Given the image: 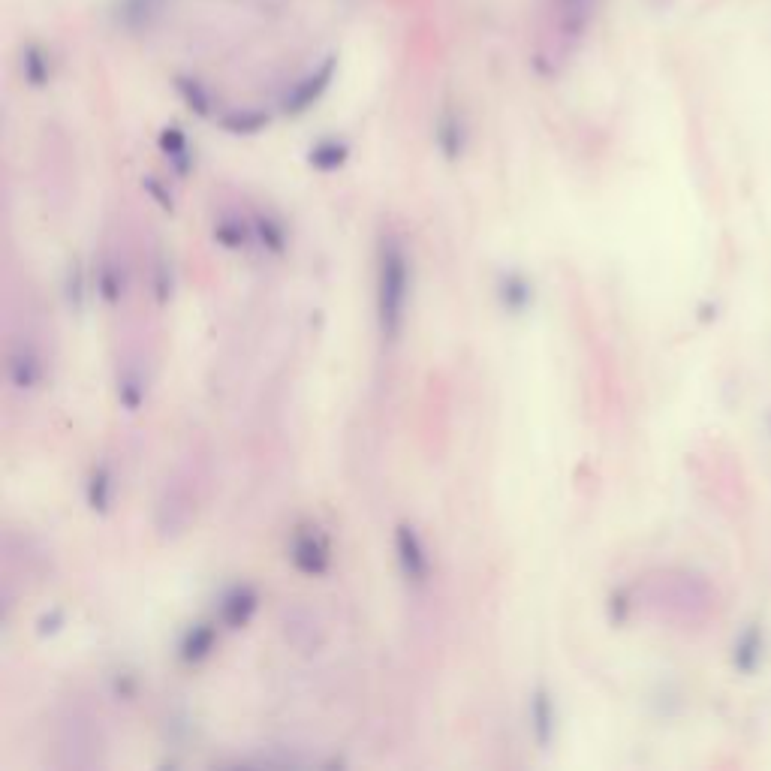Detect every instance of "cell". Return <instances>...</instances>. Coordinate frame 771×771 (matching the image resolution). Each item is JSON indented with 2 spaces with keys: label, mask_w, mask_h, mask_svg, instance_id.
Here are the masks:
<instances>
[{
  "label": "cell",
  "mask_w": 771,
  "mask_h": 771,
  "mask_svg": "<svg viewBox=\"0 0 771 771\" xmlns=\"http://www.w3.org/2000/svg\"><path fill=\"white\" fill-rule=\"evenodd\" d=\"M220 127L226 133H235V136H253V133H260L263 127H269V115L260 112V109H238V112L223 115Z\"/></svg>",
  "instance_id": "obj_15"
},
{
  "label": "cell",
  "mask_w": 771,
  "mask_h": 771,
  "mask_svg": "<svg viewBox=\"0 0 771 771\" xmlns=\"http://www.w3.org/2000/svg\"><path fill=\"white\" fill-rule=\"evenodd\" d=\"M347 157H350V148H347L344 139H323V142H317V145L311 148V154H308L311 166L320 169V172H335V169H341V166L347 163Z\"/></svg>",
  "instance_id": "obj_14"
},
{
  "label": "cell",
  "mask_w": 771,
  "mask_h": 771,
  "mask_svg": "<svg viewBox=\"0 0 771 771\" xmlns=\"http://www.w3.org/2000/svg\"><path fill=\"white\" fill-rule=\"evenodd\" d=\"M97 290H100V296H103L106 305H118V302H121V296H124V281H121V275H118L115 266H103L100 281H97Z\"/></svg>",
  "instance_id": "obj_22"
},
{
  "label": "cell",
  "mask_w": 771,
  "mask_h": 771,
  "mask_svg": "<svg viewBox=\"0 0 771 771\" xmlns=\"http://www.w3.org/2000/svg\"><path fill=\"white\" fill-rule=\"evenodd\" d=\"M335 58H329L323 67H317L314 73H308L299 85H293L290 91H287V97H284V112L287 115H302V112H308L323 94H326V88L332 85V76H335Z\"/></svg>",
  "instance_id": "obj_5"
},
{
  "label": "cell",
  "mask_w": 771,
  "mask_h": 771,
  "mask_svg": "<svg viewBox=\"0 0 771 771\" xmlns=\"http://www.w3.org/2000/svg\"><path fill=\"white\" fill-rule=\"evenodd\" d=\"M43 377V368H40V359L31 347L19 344L13 353H10V380L19 392H28L40 383Z\"/></svg>",
  "instance_id": "obj_10"
},
{
  "label": "cell",
  "mask_w": 771,
  "mask_h": 771,
  "mask_svg": "<svg viewBox=\"0 0 771 771\" xmlns=\"http://www.w3.org/2000/svg\"><path fill=\"white\" fill-rule=\"evenodd\" d=\"M109 500H112V473L106 464H100V467H94V473L88 479V506L103 516L109 509Z\"/></svg>",
  "instance_id": "obj_17"
},
{
  "label": "cell",
  "mask_w": 771,
  "mask_h": 771,
  "mask_svg": "<svg viewBox=\"0 0 771 771\" xmlns=\"http://www.w3.org/2000/svg\"><path fill=\"white\" fill-rule=\"evenodd\" d=\"M115 693L121 696V699H127V696H133V681L124 675V678H115Z\"/></svg>",
  "instance_id": "obj_27"
},
{
  "label": "cell",
  "mask_w": 771,
  "mask_h": 771,
  "mask_svg": "<svg viewBox=\"0 0 771 771\" xmlns=\"http://www.w3.org/2000/svg\"><path fill=\"white\" fill-rule=\"evenodd\" d=\"M214 238H217V244H223V247H229V250H238V247L247 244L250 232H247V226H244L241 220H220V223L214 226Z\"/></svg>",
  "instance_id": "obj_20"
},
{
  "label": "cell",
  "mask_w": 771,
  "mask_h": 771,
  "mask_svg": "<svg viewBox=\"0 0 771 771\" xmlns=\"http://www.w3.org/2000/svg\"><path fill=\"white\" fill-rule=\"evenodd\" d=\"M395 552H398V567H401L404 579L410 585H425L431 564H428L425 546H422V540H419L413 525L404 522V525L395 528Z\"/></svg>",
  "instance_id": "obj_4"
},
{
  "label": "cell",
  "mask_w": 771,
  "mask_h": 771,
  "mask_svg": "<svg viewBox=\"0 0 771 771\" xmlns=\"http://www.w3.org/2000/svg\"><path fill=\"white\" fill-rule=\"evenodd\" d=\"M142 187H145V193H148V196H151V199H154V202L163 208V211H169V214L175 211V202H172L169 190H166V187H163V184H160L154 175H148V178L142 181Z\"/></svg>",
  "instance_id": "obj_24"
},
{
  "label": "cell",
  "mask_w": 771,
  "mask_h": 771,
  "mask_svg": "<svg viewBox=\"0 0 771 771\" xmlns=\"http://www.w3.org/2000/svg\"><path fill=\"white\" fill-rule=\"evenodd\" d=\"M58 624H61V612H52V618L46 615V618L40 621V633H43V636H46V633H55Z\"/></svg>",
  "instance_id": "obj_26"
},
{
  "label": "cell",
  "mask_w": 771,
  "mask_h": 771,
  "mask_svg": "<svg viewBox=\"0 0 771 771\" xmlns=\"http://www.w3.org/2000/svg\"><path fill=\"white\" fill-rule=\"evenodd\" d=\"M759 660H762V630L759 627H750L741 633V639L735 642V651H732V663L738 672L750 675L759 669Z\"/></svg>",
  "instance_id": "obj_13"
},
{
  "label": "cell",
  "mask_w": 771,
  "mask_h": 771,
  "mask_svg": "<svg viewBox=\"0 0 771 771\" xmlns=\"http://www.w3.org/2000/svg\"><path fill=\"white\" fill-rule=\"evenodd\" d=\"M214 642H217V630L211 624H193L184 636H181V645H178V657L184 663H202L211 651H214Z\"/></svg>",
  "instance_id": "obj_11"
},
{
  "label": "cell",
  "mask_w": 771,
  "mask_h": 771,
  "mask_svg": "<svg viewBox=\"0 0 771 771\" xmlns=\"http://www.w3.org/2000/svg\"><path fill=\"white\" fill-rule=\"evenodd\" d=\"M290 558H293V567L305 576H323L329 570V561H332L329 543L323 540V534L317 528H302L293 537Z\"/></svg>",
  "instance_id": "obj_3"
},
{
  "label": "cell",
  "mask_w": 771,
  "mask_h": 771,
  "mask_svg": "<svg viewBox=\"0 0 771 771\" xmlns=\"http://www.w3.org/2000/svg\"><path fill=\"white\" fill-rule=\"evenodd\" d=\"M169 296H172V275H169V266L160 263L157 266V299L169 302Z\"/></svg>",
  "instance_id": "obj_25"
},
{
  "label": "cell",
  "mask_w": 771,
  "mask_h": 771,
  "mask_svg": "<svg viewBox=\"0 0 771 771\" xmlns=\"http://www.w3.org/2000/svg\"><path fill=\"white\" fill-rule=\"evenodd\" d=\"M253 235L269 253H284L287 250V229L272 214H260V217L253 220Z\"/></svg>",
  "instance_id": "obj_16"
},
{
  "label": "cell",
  "mask_w": 771,
  "mask_h": 771,
  "mask_svg": "<svg viewBox=\"0 0 771 771\" xmlns=\"http://www.w3.org/2000/svg\"><path fill=\"white\" fill-rule=\"evenodd\" d=\"M160 151L169 157V163H172L175 175H181V178H184V175L193 169V154H190V142H187L184 130H178V127H166V130L160 133Z\"/></svg>",
  "instance_id": "obj_12"
},
{
  "label": "cell",
  "mask_w": 771,
  "mask_h": 771,
  "mask_svg": "<svg viewBox=\"0 0 771 771\" xmlns=\"http://www.w3.org/2000/svg\"><path fill=\"white\" fill-rule=\"evenodd\" d=\"M500 308L509 314H525L534 305V284L522 272H503L497 281Z\"/></svg>",
  "instance_id": "obj_8"
},
{
  "label": "cell",
  "mask_w": 771,
  "mask_h": 771,
  "mask_svg": "<svg viewBox=\"0 0 771 771\" xmlns=\"http://www.w3.org/2000/svg\"><path fill=\"white\" fill-rule=\"evenodd\" d=\"M22 73L28 79L31 88H43L52 76V67H49V58L40 46H28L22 52Z\"/></svg>",
  "instance_id": "obj_18"
},
{
  "label": "cell",
  "mask_w": 771,
  "mask_h": 771,
  "mask_svg": "<svg viewBox=\"0 0 771 771\" xmlns=\"http://www.w3.org/2000/svg\"><path fill=\"white\" fill-rule=\"evenodd\" d=\"M531 732L540 747H549L558 732V708L546 687H537L531 693Z\"/></svg>",
  "instance_id": "obj_7"
},
{
  "label": "cell",
  "mask_w": 771,
  "mask_h": 771,
  "mask_svg": "<svg viewBox=\"0 0 771 771\" xmlns=\"http://www.w3.org/2000/svg\"><path fill=\"white\" fill-rule=\"evenodd\" d=\"M118 401H121L124 410H130V413H136V410L142 407V401H145V386H142V380H139L136 374H124V377L118 380Z\"/></svg>",
  "instance_id": "obj_21"
},
{
  "label": "cell",
  "mask_w": 771,
  "mask_h": 771,
  "mask_svg": "<svg viewBox=\"0 0 771 771\" xmlns=\"http://www.w3.org/2000/svg\"><path fill=\"white\" fill-rule=\"evenodd\" d=\"M256 609H260V594H256L250 585H235L220 600V621L229 630H241V627L250 624Z\"/></svg>",
  "instance_id": "obj_6"
},
{
  "label": "cell",
  "mask_w": 771,
  "mask_h": 771,
  "mask_svg": "<svg viewBox=\"0 0 771 771\" xmlns=\"http://www.w3.org/2000/svg\"><path fill=\"white\" fill-rule=\"evenodd\" d=\"M175 88H178L181 100L190 106L193 115H199V118H208V115H211V94L205 91V85H199L196 79L178 76V79H175Z\"/></svg>",
  "instance_id": "obj_19"
},
{
  "label": "cell",
  "mask_w": 771,
  "mask_h": 771,
  "mask_svg": "<svg viewBox=\"0 0 771 771\" xmlns=\"http://www.w3.org/2000/svg\"><path fill=\"white\" fill-rule=\"evenodd\" d=\"M410 299V260L398 238L380 241L377 260V323L386 341H398Z\"/></svg>",
  "instance_id": "obj_2"
},
{
  "label": "cell",
  "mask_w": 771,
  "mask_h": 771,
  "mask_svg": "<svg viewBox=\"0 0 771 771\" xmlns=\"http://www.w3.org/2000/svg\"><path fill=\"white\" fill-rule=\"evenodd\" d=\"M434 139H437V148L446 160H458L464 154V145H467V130H464V121L455 109H446L440 118H437V130H434Z\"/></svg>",
  "instance_id": "obj_9"
},
{
  "label": "cell",
  "mask_w": 771,
  "mask_h": 771,
  "mask_svg": "<svg viewBox=\"0 0 771 771\" xmlns=\"http://www.w3.org/2000/svg\"><path fill=\"white\" fill-rule=\"evenodd\" d=\"M67 299L76 311H82V305H85V275H82L79 263H73L70 272H67Z\"/></svg>",
  "instance_id": "obj_23"
},
{
  "label": "cell",
  "mask_w": 771,
  "mask_h": 771,
  "mask_svg": "<svg viewBox=\"0 0 771 771\" xmlns=\"http://www.w3.org/2000/svg\"><path fill=\"white\" fill-rule=\"evenodd\" d=\"M600 4L603 0H540L537 46L531 55L540 76H555L567 64L597 22Z\"/></svg>",
  "instance_id": "obj_1"
}]
</instances>
